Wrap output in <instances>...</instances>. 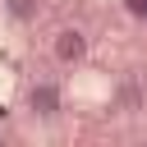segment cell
Returning <instances> with one entry per match:
<instances>
[{"mask_svg":"<svg viewBox=\"0 0 147 147\" xmlns=\"http://www.w3.org/2000/svg\"><path fill=\"white\" fill-rule=\"evenodd\" d=\"M119 5H124V14H129V18H138V23L147 28V0H119Z\"/></svg>","mask_w":147,"mask_h":147,"instance_id":"obj_4","label":"cell"},{"mask_svg":"<svg viewBox=\"0 0 147 147\" xmlns=\"http://www.w3.org/2000/svg\"><path fill=\"white\" fill-rule=\"evenodd\" d=\"M0 142H5V133H0Z\"/></svg>","mask_w":147,"mask_h":147,"instance_id":"obj_5","label":"cell"},{"mask_svg":"<svg viewBox=\"0 0 147 147\" xmlns=\"http://www.w3.org/2000/svg\"><path fill=\"white\" fill-rule=\"evenodd\" d=\"M51 55H55V64L78 69V64L87 60V32H83V28H60V32L51 37Z\"/></svg>","mask_w":147,"mask_h":147,"instance_id":"obj_2","label":"cell"},{"mask_svg":"<svg viewBox=\"0 0 147 147\" xmlns=\"http://www.w3.org/2000/svg\"><path fill=\"white\" fill-rule=\"evenodd\" d=\"M5 14H9L14 23H32V18L41 14V0H5Z\"/></svg>","mask_w":147,"mask_h":147,"instance_id":"obj_3","label":"cell"},{"mask_svg":"<svg viewBox=\"0 0 147 147\" xmlns=\"http://www.w3.org/2000/svg\"><path fill=\"white\" fill-rule=\"evenodd\" d=\"M60 110H64V92H60V83H51V78L28 83V115H32V119L51 124V119H60Z\"/></svg>","mask_w":147,"mask_h":147,"instance_id":"obj_1","label":"cell"}]
</instances>
